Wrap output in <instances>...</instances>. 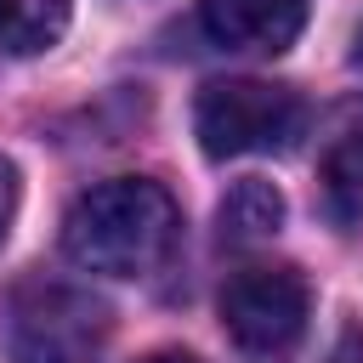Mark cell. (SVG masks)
Wrapping results in <instances>:
<instances>
[{
    "instance_id": "obj_1",
    "label": "cell",
    "mask_w": 363,
    "mask_h": 363,
    "mask_svg": "<svg viewBox=\"0 0 363 363\" xmlns=\"http://www.w3.org/2000/svg\"><path fill=\"white\" fill-rule=\"evenodd\" d=\"M182 233L176 199L147 176H113L74 199L62 216V250L85 272L108 278H142L153 272Z\"/></svg>"
},
{
    "instance_id": "obj_2",
    "label": "cell",
    "mask_w": 363,
    "mask_h": 363,
    "mask_svg": "<svg viewBox=\"0 0 363 363\" xmlns=\"http://www.w3.org/2000/svg\"><path fill=\"white\" fill-rule=\"evenodd\" d=\"M306 96L295 85L272 79H216L199 91L193 130L210 159H244V153H289L306 136Z\"/></svg>"
},
{
    "instance_id": "obj_3",
    "label": "cell",
    "mask_w": 363,
    "mask_h": 363,
    "mask_svg": "<svg viewBox=\"0 0 363 363\" xmlns=\"http://www.w3.org/2000/svg\"><path fill=\"white\" fill-rule=\"evenodd\" d=\"M108 346V306L62 278H28L6 301L11 363H96Z\"/></svg>"
},
{
    "instance_id": "obj_4",
    "label": "cell",
    "mask_w": 363,
    "mask_h": 363,
    "mask_svg": "<svg viewBox=\"0 0 363 363\" xmlns=\"http://www.w3.org/2000/svg\"><path fill=\"white\" fill-rule=\"evenodd\" d=\"M312 289L284 261H250L221 284V323L244 352H289L306 335Z\"/></svg>"
},
{
    "instance_id": "obj_5",
    "label": "cell",
    "mask_w": 363,
    "mask_h": 363,
    "mask_svg": "<svg viewBox=\"0 0 363 363\" xmlns=\"http://www.w3.org/2000/svg\"><path fill=\"white\" fill-rule=\"evenodd\" d=\"M199 23L221 51L278 57L306 23V0H199Z\"/></svg>"
},
{
    "instance_id": "obj_6",
    "label": "cell",
    "mask_w": 363,
    "mask_h": 363,
    "mask_svg": "<svg viewBox=\"0 0 363 363\" xmlns=\"http://www.w3.org/2000/svg\"><path fill=\"white\" fill-rule=\"evenodd\" d=\"M318 187L335 221H363V96L329 119L318 142Z\"/></svg>"
},
{
    "instance_id": "obj_7",
    "label": "cell",
    "mask_w": 363,
    "mask_h": 363,
    "mask_svg": "<svg viewBox=\"0 0 363 363\" xmlns=\"http://www.w3.org/2000/svg\"><path fill=\"white\" fill-rule=\"evenodd\" d=\"M284 227V193L261 176H244L233 182V193L221 199V238L233 244H261Z\"/></svg>"
},
{
    "instance_id": "obj_8",
    "label": "cell",
    "mask_w": 363,
    "mask_h": 363,
    "mask_svg": "<svg viewBox=\"0 0 363 363\" xmlns=\"http://www.w3.org/2000/svg\"><path fill=\"white\" fill-rule=\"evenodd\" d=\"M74 0H0V51L11 57H34L51 51L68 28Z\"/></svg>"
},
{
    "instance_id": "obj_9",
    "label": "cell",
    "mask_w": 363,
    "mask_h": 363,
    "mask_svg": "<svg viewBox=\"0 0 363 363\" xmlns=\"http://www.w3.org/2000/svg\"><path fill=\"white\" fill-rule=\"evenodd\" d=\"M329 363H363V323H346V329H340Z\"/></svg>"
},
{
    "instance_id": "obj_10",
    "label": "cell",
    "mask_w": 363,
    "mask_h": 363,
    "mask_svg": "<svg viewBox=\"0 0 363 363\" xmlns=\"http://www.w3.org/2000/svg\"><path fill=\"white\" fill-rule=\"evenodd\" d=\"M11 216H17V170H11L6 159H0V238H6Z\"/></svg>"
},
{
    "instance_id": "obj_11",
    "label": "cell",
    "mask_w": 363,
    "mask_h": 363,
    "mask_svg": "<svg viewBox=\"0 0 363 363\" xmlns=\"http://www.w3.org/2000/svg\"><path fill=\"white\" fill-rule=\"evenodd\" d=\"M142 363H199V357H187V352H153V357H142Z\"/></svg>"
},
{
    "instance_id": "obj_12",
    "label": "cell",
    "mask_w": 363,
    "mask_h": 363,
    "mask_svg": "<svg viewBox=\"0 0 363 363\" xmlns=\"http://www.w3.org/2000/svg\"><path fill=\"white\" fill-rule=\"evenodd\" d=\"M357 62H363V28H357Z\"/></svg>"
}]
</instances>
